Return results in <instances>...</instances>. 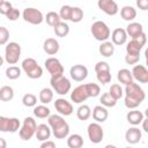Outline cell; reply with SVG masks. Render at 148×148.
<instances>
[{
    "instance_id": "6da1fadb",
    "label": "cell",
    "mask_w": 148,
    "mask_h": 148,
    "mask_svg": "<svg viewBox=\"0 0 148 148\" xmlns=\"http://www.w3.org/2000/svg\"><path fill=\"white\" fill-rule=\"evenodd\" d=\"M146 98L145 90L135 82H132L125 87V106L131 110H135Z\"/></svg>"
},
{
    "instance_id": "7a4b0ae2",
    "label": "cell",
    "mask_w": 148,
    "mask_h": 148,
    "mask_svg": "<svg viewBox=\"0 0 148 148\" xmlns=\"http://www.w3.org/2000/svg\"><path fill=\"white\" fill-rule=\"evenodd\" d=\"M47 125L56 139H65L69 134V125L60 114H50L47 118Z\"/></svg>"
},
{
    "instance_id": "3957f363",
    "label": "cell",
    "mask_w": 148,
    "mask_h": 148,
    "mask_svg": "<svg viewBox=\"0 0 148 148\" xmlns=\"http://www.w3.org/2000/svg\"><path fill=\"white\" fill-rule=\"evenodd\" d=\"M90 31L94 36V38L96 40H99V42H106L108 38L110 37L111 35V31H110V28L108 27V24L103 21H95L91 27H90Z\"/></svg>"
},
{
    "instance_id": "277c9868",
    "label": "cell",
    "mask_w": 148,
    "mask_h": 148,
    "mask_svg": "<svg viewBox=\"0 0 148 148\" xmlns=\"http://www.w3.org/2000/svg\"><path fill=\"white\" fill-rule=\"evenodd\" d=\"M22 69L30 79H39L43 75V68L34 58H25L22 61Z\"/></svg>"
},
{
    "instance_id": "5b68a950",
    "label": "cell",
    "mask_w": 148,
    "mask_h": 148,
    "mask_svg": "<svg viewBox=\"0 0 148 148\" xmlns=\"http://www.w3.org/2000/svg\"><path fill=\"white\" fill-rule=\"evenodd\" d=\"M36 128H37V123H36V120H35L32 117H27V118H24V120H23L22 127L18 130V135H20V138H21L22 140L29 141V140L35 135Z\"/></svg>"
},
{
    "instance_id": "8992f818",
    "label": "cell",
    "mask_w": 148,
    "mask_h": 148,
    "mask_svg": "<svg viewBox=\"0 0 148 148\" xmlns=\"http://www.w3.org/2000/svg\"><path fill=\"white\" fill-rule=\"evenodd\" d=\"M21 57V46L16 42H9L5 49V60L9 65H15L18 62Z\"/></svg>"
},
{
    "instance_id": "52a82bcc",
    "label": "cell",
    "mask_w": 148,
    "mask_h": 148,
    "mask_svg": "<svg viewBox=\"0 0 148 148\" xmlns=\"http://www.w3.org/2000/svg\"><path fill=\"white\" fill-rule=\"evenodd\" d=\"M50 83H51L52 90H54L59 95H66L71 90V81L64 75L58 77H51Z\"/></svg>"
},
{
    "instance_id": "ba28073f",
    "label": "cell",
    "mask_w": 148,
    "mask_h": 148,
    "mask_svg": "<svg viewBox=\"0 0 148 148\" xmlns=\"http://www.w3.org/2000/svg\"><path fill=\"white\" fill-rule=\"evenodd\" d=\"M22 16H23V20L30 24H40L43 21H44V15L43 13L37 9V8H34V7H28L23 10L22 13Z\"/></svg>"
},
{
    "instance_id": "9c48e42d",
    "label": "cell",
    "mask_w": 148,
    "mask_h": 148,
    "mask_svg": "<svg viewBox=\"0 0 148 148\" xmlns=\"http://www.w3.org/2000/svg\"><path fill=\"white\" fill-rule=\"evenodd\" d=\"M146 42H147L146 34L142 32L139 37L133 38V39H131L127 43V45H126V53L127 54H140V51L146 45Z\"/></svg>"
},
{
    "instance_id": "30bf717a",
    "label": "cell",
    "mask_w": 148,
    "mask_h": 148,
    "mask_svg": "<svg viewBox=\"0 0 148 148\" xmlns=\"http://www.w3.org/2000/svg\"><path fill=\"white\" fill-rule=\"evenodd\" d=\"M44 65L47 72L51 74V77H58V76L64 75V66L61 65L59 59L54 57H50L45 60Z\"/></svg>"
},
{
    "instance_id": "8fae6325",
    "label": "cell",
    "mask_w": 148,
    "mask_h": 148,
    "mask_svg": "<svg viewBox=\"0 0 148 148\" xmlns=\"http://www.w3.org/2000/svg\"><path fill=\"white\" fill-rule=\"evenodd\" d=\"M87 133H88V138H89L90 142H92V143L102 142L103 136H104V131L98 123L89 124L88 128H87Z\"/></svg>"
},
{
    "instance_id": "7c38bea8",
    "label": "cell",
    "mask_w": 148,
    "mask_h": 148,
    "mask_svg": "<svg viewBox=\"0 0 148 148\" xmlns=\"http://www.w3.org/2000/svg\"><path fill=\"white\" fill-rule=\"evenodd\" d=\"M20 120L17 118H8L0 116V132H10L15 133L20 130Z\"/></svg>"
},
{
    "instance_id": "4fadbf2b",
    "label": "cell",
    "mask_w": 148,
    "mask_h": 148,
    "mask_svg": "<svg viewBox=\"0 0 148 148\" xmlns=\"http://www.w3.org/2000/svg\"><path fill=\"white\" fill-rule=\"evenodd\" d=\"M87 98H89V96H88V92L86 90V84L77 86L71 92V101L76 103V104L83 103L84 101H87Z\"/></svg>"
},
{
    "instance_id": "5bb4252c",
    "label": "cell",
    "mask_w": 148,
    "mask_h": 148,
    "mask_svg": "<svg viewBox=\"0 0 148 148\" xmlns=\"http://www.w3.org/2000/svg\"><path fill=\"white\" fill-rule=\"evenodd\" d=\"M54 108H56V110L58 111V113L60 116H65V117L66 116H71L73 113V111H74L72 103H69L65 98H58V99H56Z\"/></svg>"
},
{
    "instance_id": "9a60e30c",
    "label": "cell",
    "mask_w": 148,
    "mask_h": 148,
    "mask_svg": "<svg viewBox=\"0 0 148 148\" xmlns=\"http://www.w3.org/2000/svg\"><path fill=\"white\" fill-rule=\"evenodd\" d=\"M97 6H98V8L102 12H104L105 14L111 15V16L116 15L119 12V8H118L117 2L113 1V0H98Z\"/></svg>"
},
{
    "instance_id": "2e32d148",
    "label": "cell",
    "mask_w": 148,
    "mask_h": 148,
    "mask_svg": "<svg viewBox=\"0 0 148 148\" xmlns=\"http://www.w3.org/2000/svg\"><path fill=\"white\" fill-rule=\"evenodd\" d=\"M69 74H71V77L74 81L81 82L88 76V68L83 65H74V66L71 67Z\"/></svg>"
},
{
    "instance_id": "e0dca14e",
    "label": "cell",
    "mask_w": 148,
    "mask_h": 148,
    "mask_svg": "<svg viewBox=\"0 0 148 148\" xmlns=\"http://www.w3.org/2000/svg\"><path fill=\"white\" fill-rule=\"evenodd\" d=\"M131 73H132V77L138 82L140 83L148 82V71L143 65H135L131 71Z\"/></svg>"
},
{
    "instance_id": "ac0fdd59",
    "label": "cell",
    "mask_w": 148,
    "mask_h": 148,
    "mask_svg": "<svg viewBox=\"0 0 148 148\" xmlns=\"http://www.w3.org/2000/svg\"><path fill=\"white\" fill-rule=\"evenodd\" d=\"M142 138V133H141V130L138 128V127H130L126 133H125V140L130 143V145H135L138 142H140Z\"/></svg>"
},
{
    "instance_id": "d6986e66",
    "label": "cell",
    "mask_w": 148,
    "mask_h": 148,
    "mask_svg": "<svg viewBox=\"0 0 148 148\" xmlns=\"http://www.w3.org/2000/svg\"><path fill=\"white\" fill-rule=\"evenodd\" d=\"M111 43L113 45H124L127 40V34L125 29L123 28H117L112 31L111 34Z\"/></svg>"
},
{
    "instance_id": "ffe728a7",
    "label": "cell",
    "mask_w": 148,
    "mask_h": 148,
    "mask_svg": "<svg viewBox=\"0 0 148 148\" xmlns=\"http://www.w3.org/2000/svg\"><path fill=\"white\" fill-rule=\"evenodd\" d=\"M91 114H92L94 120H96V123H104L109 117V112H108L106 108H104L102 105H96L92 109Z\"/></svg>"
},
{
    "instance_id": "44dd1931",
    "label": "cell",
    "mask_w": 148,
    "mask_h": 148,
    "mask_svg": "<svg viewBox=\"0 0 148 148\" xmlns=\"http://www.w3.org/2000/svg\"><path fill=\"white\" fill-rule=\"evenodd\" d=\"M51 128L49 125L46 124H40V125H37V128H36V132H35V135L37 138V140L39 141H46L47 139H50L51 136Z\"/></svg>"
},
{
    "instance_id": "7402d4cb",
    "label": "cell",
    "mask_w": 148,
    "mask_h": 148,
    "mask_svg": "<svg viewBox=\"0 0 148 148\" xmlns=\"http://www.w3.org/2000/svg\"><path fill=\"white\" fill-rule=\"evenodd\" d=\"M125 31H126L127 36H130L133 39V38L139 37L143 32V28H142V24H140L138 22H131L127 24Z\"/></svg>"
},
{
    "instance_id": "603a6c76",
    "label": "cell",
    "mask_w": 148,
    "mask_h": 148,
    "mask_svg": "<svg viewBox=\"0 0 148 148\" xmlns=\"http://www.w3.org/2000/svg\"><path fill=\"white\" fill-rule=\"evenodd\" d=\"M43 50L50 54V56H53L56 54L58 51H59V43L56 38H47L44 40V44H43Z\"/></svg>"
},
{
    "instance_id": "cb8c5ba5",
    "label": "cell",
    "mask_w": 148,
    "mask_h": 148,
    "mask_svg": "<svg viewBox=\"0 0 148 148\" xmlns=\"http://www.w3.org/2000/svg\"><path fill=\"white\" fill-rule=\"evenodd\" d=\"M126 119H127V121L131 125L136 126V125H140L142 123V120L145 119V117H143V113L141 111L132 110V111H128V113L126 114Z\"/></svg>"
},
{
    "instance_id": "d4e9b609",
    "label": "cell",
    "mask_w": 148,
    "mask_h": 148,
    "mask_svg": "<svg viewBox=\"0 0 148 148\" xmlns=\"http://www.w3.org/2000/svg\"><path fill=\"white\" fill-rule=\"evenodd\" d=\"M117 79H118V81H119L120 83H123V84H125V86H127V84H130V83L133 82L132 73H131V71L127 69V68H121V69H119V71H118V74H117Z\"/></svg>"
},
{
    "instance_id": "484cf974",
    "label": "cell",
    "mask_w": 148,
    "mask_h": 148,
    "mask_svg": "<svg viewBox=\"0 0 148 148\" xmlns=\"http://www.w3.org/2000/svg\"><path fill=\"white\" fill-rule=\"evenodd\" d=\"M98 51H99V53H101L103 57L109 58V57L113 56V53H114V45H113L111 42H109V40L103 42V43L99 45Z\"/></svg>"
},
{
    "instance_id": "4316f807",
    "label": "cell",
    "mask_w": 148,
    "mask_h": 148,
    "mask_svg": "<svg viewBox=\"0 0 148 148\" xmlns=\"http://www.w3.org/2000/svg\"><path fill=\"white\" fill-rule=\"evenodd\" d=\"M120 16L125 21H133L136 16V10L132 6H124L120 9Z\"/></svg>"
},
{
    "instance_id": "83f0119b",
    "label": "cell",
    "mask_w": 148,
    "mask_h": 148,
    "mask_svg": "<svg viewBox=\"0 0 148 148\" xmlns=\"http://www.w3.org/2000/svg\"><path fill=\"white\" fill-rule=\"evenodd\" d=\"M68 148H82L83 146V138L80 134H72L67 139Z\"/></svg>"
},
{
    "instance_id": "f1b7e54d",
    "label": "cell",
    "mask_w": 148,
    "mask_h": 148,
    "mask_svg": "<svg viewBox=\"0 0 148 148\" xmlns=\"http://www.w3.org/2000/svg\"><path fill=\"white\" fill-rule=\"evenodd\" d=\"M14 98V89L9 86H3L0 88V101L9 102Z\"/></svg>"
},
{
    "instance_id": "f546056e",
    "label": "cell",
    "mask_w": 148,
    "mask_h": 148,
    "mask_svg": "<svg viewBox=\"0 0 148 148\" xmlns=\"http://www.w3.org/2000/svg\"><path fill=\"white\" fill-rule=\"evenodd\" d=\"M91 116V109L89 108V105L87 104H82L77 108L76 110V117L80 119V120H87L89 119Z\"/></svg>"
},
{
    "instance_id": "4dcf8cb0",
    "label": "cell",
    "mask_w": 148,
    "mask_h": 148,
    "mask_svg": "<svg viewBox=\"0 0 148 148\" xmlns=\"http://www.w3.org/2000/svg\"><path fill=\"white\" fill-rule=\"evenodd\" d=\"M53 31H54L56 36H58V37H66L69 34V25L66 22L61 21L53 28Z\"/></svg>"
},
{
    "instance_id": "1f68e13d",
    "label": "cell",
    "mask_w": 148,
    "mask_h": 148,
    "mask_svg": "<svg viewBox=\"0 0 148 148\" xmlns=\"http://www.w3.org/2000/svg\"><path fill=\"white\" fill-rule=\"evenodd\" d=\"M34 116L35 117H37V118H40V119H43V118H49V116L51 114V111H50V109L47 108V106H45L44 104H42V105H36L35 108H34Z\"/></svg>"
},
{
    "instance_id": "d6a6232c",
    "label": "cell",
    "mask_w": 148,
    "mask_h": 148,
    "mask_svg": "<svg viewBox=\"0 0 148 148\" xmlns=\"http://www.w3.org/2000/svg\"><path fill=\"white\" fill-rule=\"evenodd\" d=\"M53 99V90L51 88H43L39 91V101L43 104H49Z\"/></svg>"
},
{
    "instance_id": "836d02e7",
    "label": "cell",
    "mask_w": 148,
    "mask_h": 148,
    "mask_svg": "<svg viewBox=\"0 0 148 148\" xmlns=\"http://www.w3.org/2000/svg\"><path fill=\"white\" fill-rule=\"evenodd\" d=\"M109 94H110V96H111L112 98H114L116 101H118V99H120V98L123 97L124 90H123V88L120 87V84L114 83V84H111V87H110V89H109Z\"/></svg>"
},
{
    "instance_id": "e575fe53",
    "label": "cell",
    "mask_w": 148,
    "mask_h": 148,
    "mask_svg": "<svg viewBox=\"0 0 148 148\" xmlns=\"http://www.w3.org/2000/svg\"><path fill=\"white\" fill-rule=\"evenodd\" d=\"M99 102H101V105L104 106V108H113L117 104V101L114 98H112L109 92H104L101 96Z\"/></svg>"
},
{
    "instance_id": "d590c367",
    "label": "cell",
    "mask_w": 148,
    "mask_h": 148,
    "mask_svg": "<svg viewBox=\"0 0 148 148\" xmlns=\"http://www.w3.org/2000/svg\"><path fill=\"white\" fill-rule=\"evenodd\" d=\"M45 20H46V23L50 25V27H56L59 22H61L60 17H59V14L56 13V12H49L45 16Z\"/></svg>"
},
{
    "instance_id": "8d00e7d4",
    "label": "cell",
    "mask_w": 148,
    "mask_h": 148,
    "mask_svg": "<svg viewBox=\"0 0 148 148\" xmlns=\"http://www.w3.org/2000/svg\"><path fill=\"white\" fill-rule=\"evenodd\" d=\"M6 76L9 80H16L21 76V68H18L17 66H9L8 68H6Z\"/></svg>"
},
{
    "instance_id": "74e56055",
    "label": "cell",
    "mask_w": 148,
    "mask_h": 148,
    "mask_svg": "<svg viewBox=\"0 0 148 148\" xmlns=\"http://www.w3.org/2000/svg\"><path fill=\"white\" fill-rule=\"evenodd\" d=\"M86 90L88 92V96L89 97H97L101 92V88L97 83H86Z\"/></svg>"
},
{
    "instance_id": "f35d334b",
    "label": "cell",
    "mask_w": 148,
    "mask_h": 148,
    "mask_svg": "<svg viewBox=\"0 0 148 148\" xmlns=\"http://www.w3.org/2000/svg\"><path fill=\"white\" fill-rule=\"evenodd\" d=\"M22 103L27 108H35L37 104V97L34 94H25L22 97Z\"/></svg>"
},
{
    "instance_id": "ab89813d",
    "label": "cell",
    "mask_w": 148,
    "mask_h": 148,
    "mask_svg": "<svg viewBox=\"0 0 148 148\" xmlns=\"http://www.w3.org/2000/svg\"><path fill=\"white\" fill-rule=\"evenodd\" d=\"M82 18H83V10L80 7H73L69 21H72L74 23H77V22H81Z\"/></svg>"
},
{
    "instance_id": "60d3db41",
    "label": "cell",
    "mask_w": 148,
    "mask_h": 148,
    "mask_svg": "<svg viewBox=\"0 0 148 148\" xmlns=\"http://www.w3.org/2000/svg\"><path fill=\"white\" fill-rule=\"evenodd\" d=\"M72 8H73V7L69 6V5H64V6H61L60 12L58 13L60 20L69 21V18H71V14H72Z\"/></svg>"
},
{
    "instance_id": "b9f144b4",
    "label": "cell",
    "mask_w": 148,
    "mask_h": 148,
    "mask_svg": "<svg viewBox=\"0 0 148 148\" xmlns=\"http://www.w3.org/2000/svg\"><path fill=\"white\" fill-rule=\"evenodd\" d=\"M97 74V80L102 84H106L111 81V73L110 72H102V73H96Z\"/></svg>"
},
{
    "instance_id": "7bdbcfd3",
    "label": "cell",
    "mask_w": 148,
    "mask_h": 148,
    "mask_svg": "<svg viewBox=\"0 0 148 148\" xmlns=\"http://www.w3.org/2000/svg\"><path fill=\"white\" fill-rule=\"evenodd\" d=\"M9 39V31L6 27H0V45H6Z\"/></svg>"
},
{
    "instance_id": "ee69618b",
    "label": "cell",
    "mask_w": 148,
    "mask_h": 148,
    "mask_svg": "<svg viewBox=\"0 0 148 148\" xmlns=\"http://www.w3.org/2000/svg\"><path fill=\"white\" fill-rule=\"evenodd\" d=\"M95 72L102 73V72H110V65L106 61H98L95 65Z\"/></svg>"
},
{
    "instance_id": "f6af8a7d",
    "label": "cell",
    "mask_w": 148,
    "mask_h": 148,
    "mask_svg": "<svg viewBox=\"0 0 148 148\" xmlns=\"http://www.w3.org/2000/svg\"><path fill=\"white\" fill-rule=\"evenodd\" d=\"M13 8L12 3L9 1H6V0H0V14L2 15H7V13Z\"/></svg>"
},
{
    "instance_id": "bcb514c9",
    "label": "cell",
    "mask_w": 148,
    "mask_h": 148,
    "mask_svg": "<svg viewBox=\"0 0 148 148\" xmlns=\"http://www.w3.org/2000/svg\"><path fill=\"white\" fill-rule=\"evenodd\" d=\"M140 60V54H127L125 56V62L127 65H135Z\"/></svg>"
},
{
    "instance_id": "7dc6e473",
    "label": "cell",
    "mask_w": 148,
    "mask_h": 148,
    "mask_svg": "<svg viewBox=\"0 0 148 148\" xmlns=\"http://www.w3.org/2000/svg\"><path fill=\"white\" fill-rule=\"evenodd\" d=\"M6 17H7L9 21H16V20L20 17V10H18L17 8H14V7H13V8L7 13Z\"/></svg>"
},
{
    "instance_id": "c3c4849f",
    "label": "cell",
    "mask_w": 148,
    "mask_h": 148,
    "mask_svg": "<svg viewBox=\"0 0 148 148\" xmlns=\"http://www.w3.org/2000/svg\"><path fill=\"white\" fill-rule=\"evenodd\" d=\"M136 6L142 10H147L148 9V1L147 0H138Z\"/></svg>"
},
{
    "instance_id": "681fc988",
    "label": "cell",
    "mask_w": 148,
    "mask_h": 148,
    "mask_svg": "<svg viewBox=\"0 0 148 148\" xmlns=\"http://www.w3.org/2000/svg\"><path fill=\"white\" fill-rule=\"evenodd\" d=\"M39 148H56V143L53 141H51V140H46L40 145Z\"/></svg>"
},
{
    "instance_id": "f907efd6",
    "label": "cell",
    "mask_w": 148,
    "mask_h": 148,
    "mask_svg": "<svg viewBox=\"0 0 148 148\" xmlns=\"http://www.w3.org/2000/svg\"><path fill=\"white\" fill-rule=\"evenodd\" d=\"M0 148H7V142L3 138H0Z\"/></svg>"
},
{
    "instance_id": "816d5d0a",
    "label": "cell",
    "mask_w": 148,
    "mask_h": 148,
    "mask_svg": "<svg viewBox=\"0 0 148 148\" xmlns=\"http://www.w3.org/2000/svg\"><path fill=\"white\" fill-rule=\"evenodd\" d=\"M146 119H143L142 120V126H143V131H146V132H148V130H147V125H146Z\"/></svg>"
},
{
    "instance_id": "f5cc1de1",
    "label": "cell",
    "mask_w": 148,
    "mask_h": 148,
    "mask_svg": "<svg viewBox=\"0 0 148 148\" xmlns=\"http://www.w3.org/2000/svg\"><path fill=\"white\" fill-rule=\"evenodd\" d=\"M104 148H118V147H116L114 145H106Z\"/></svg>"
},
{
    "instance_id": "db71d44e",
    "label": "cell",
    "mask_w": 148,
    "mask_h": 148,
    "mask_svg": "<svg viewBox=\"0 0 148 148\" xmlns=\"http://www.w3.org/2000/svg\"><path fill=\"white\" fill-rule=\"evenodd\" d=\"M3 61H5V59H3V58H2L1 56H0V67H1L2 65H3Z\"/></svg>"
},
{
    "instance_id": "11a10c76",
    "label": "cell",
    "mask_w": 148,
    "mask_h": 148,
    "mask_svg": "<svg viewBox=\"0 0 148 148\" xmlns=\"http://www.w3.org/2000/svg\"><path fill=\"white\" fill-rule=\"evenodd\" d=\"M126 148H133V147H126Z\"/></svg>"
}]
</instances>
